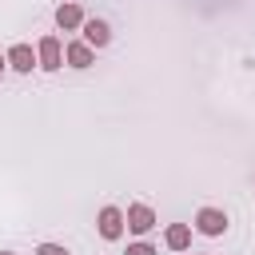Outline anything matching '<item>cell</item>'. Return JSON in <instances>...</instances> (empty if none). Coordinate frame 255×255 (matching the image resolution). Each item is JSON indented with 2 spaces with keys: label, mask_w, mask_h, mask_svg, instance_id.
Instances as JSON below:
<instances>
[{
  "label": "cell",
  "mask_w": 255,
  "mask_h": 255,
  "mask_svg": "<svg viewBox=\"0 0 255 255\" xmlns=\"http://www.w3.org/2000/svg\"><path fill=\"white\" fill-rule=\"evenodd\" d=\"M195 231L199 235H223L227 231V211H219V207H199L195 211Z\"/></svg>",
  "instance_id": "obj_1"
},
{
  "label": "cell",
  "mask_w": 255,
  "mask_h": 255,
  "mask_svg": "<svg viewBox=\"0 0 255 255\" xmlns=\"http://www.w3.org/2000/svg\"><path fill=\"white\" fill-rule=\"evenodd\" d=\"M124 227H128L131 235H147V231L155 227V211H151L147 203H131L128 215H124Z\"/></svg>",
  "instance_id": "obj_2"
},
{
  "label": "cell",
  "mask_w": 255,
  "mask_h": 255,
  "mask_svg": "<svg viewBox=\"0 0 255 255\" xmlns=\"http://www.w3.org/2000/svg\"><path fill=\"white\" fill-rule=\"evenodd\" d=\"M36 64H40L44 72H56V68L64 64V48H60L56 36H44V40L36 44Z\"/></svg>",
  "instance_id": "obj_3"
},
{
  "label": "cell",
  "mask_w": 255,
  "mask_h": 255,
  "mask_svg": "<svg viewBox=\"0 0 255 255\" xmlns=\"http://www.w3.org/2000/svg\"><path fill=\"white\" fill-rule=\"evenodd\" d=\"M96 227H100V235L108 239V243H116L120 235H124V211L120 207H100V219H96Z\"/></svg>",
  "instance_id": "obj_4"
},
{
  "label": "cell",
  "mask_w": 255,
  "mask_h": 255,
  "mask_svg": "<svg viewBox=\"0 0 255 255\" xmlns=\"http://www.w3.org/2000/svg\"><path fill=\"white\" fill-rule=\"evenodd\" d=\"M84 44H88V48H108V44H112V28H108V20H100V16L84 20Z\"/></svg>",
  "instance_id": "obj_5"
},
{
  "label": "cell",
  "mask_w": 255,
  "mask_h": 255,
  "mask_svg": "<svg viewBox=\"0 0 255 255\" xmlns=\"http://www.w3.org/2000/svg\"><path fill=\"white\" fill-rule=\"evenodd\" d=\"M4 60H8L16 72H32V68H40V64H36V52H32V44H12Z\"/></svg>",
  "instance_id": "obj_6"
},
{
  "label": "cell",
  "mask_w": 255,
  "mask_h": 255,
  "mask_svg": "<svg viewBox=\"0 0 255 255\" xmlns=\"http://www.w3.org/2000/svg\"><path fill=\"white\" fill-rule=\"evenodd\" d=\"M84 20H88V16H84V8H80V4H60V8H56V24H60L64 32L84 28Z\"/></svg>",
  "instance_id": "obj_7"
},
{
  "label": "cell",
  "mask_w": 255,
  "mask_h": 255,
  "mask_svg": "<svg viewBox=\"0 0 255 255\" xmlns=\"http://www.w3.org/2000/svg\"><path fill=\"white\" fill-rule=\"evenodd\" d=\"M64 56H68V64H72V68H92V60H96V48H88L84 40H72Z\"/></svg>",
  "instance_id": "obj_8"
},
{
  "label": "cell",
  "mask_w": 255,
  "mask_h": 255,
  "mask_svg": "<svg viewBox=\"0 0 255 255\" xmlns=\"http://www.w3.org/2000/svg\"><path fill=\"white\" fill-rule=\"evenodd\" d=\"M163 243H167L171 251H187V247H191V227H187V223H171V227L163 231Z\"/></svg>",
  "instance_id": "obj_9"
},
{
  "label": "cell",
  "mask_w": 255,
  "mask_h": 255,
  "mask_svg": "<svg viewBox=\"0 0 255 255\" xmlns=\"http://www.w3.org/2000/svg\"><path fill=\"white\" fill-rule=\"evenodd\" d=\"M128 255H159V251H155L151 243H143V239H139V243H128Z\"/></svg>",
  "instance_id": "obj_10"
},
{
  "label": "cell",
  "mask_w": 255,
  "mask_h": 255,
  "mask_svg": "<svg viewBox=\"0 0 255 255\" xmlns=\"http://www.w3.org/2000/svg\"><path fill=\"white\" fill-rule=\"evenodd\" d=\"M36 255H72L68 247H60V243H40L36 247Z\"/></svg>",
  "instance_id": "obj_11"
},
{
  "label": "cell",
  "mask_w": 255,
  "mask_h": 255,
  "mask_svg": "<svg viewBox=\"0 0 255 255\" xmlns=\"http://www.w3.org/2000/svg\"><path fill=\"white\" fill-rule=\"evenodd\" d=\"M4 64H8V60H4V56H0V72H4Z\"/></svg>",
  "instance_id": "obj_12"
},
{
  "label": "cell",
  "mask_w": 255,
  "mask_h": 255,
  "mask_svg": "<svg viewBox=\"0 0 255 255\" xmlns=\"http://www.w3.org/2000/svg\"><path fill=\"white\" fill-rule=\"evenodd\" d=\"M0 255H12V251H0Z\"/></svg>",
  "instance_id": "obj_13"
}]
</instances>
